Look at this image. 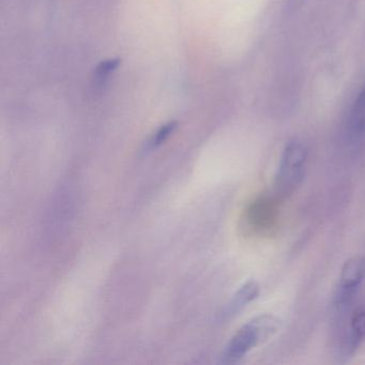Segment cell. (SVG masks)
<instances>
[{
  "label": "cell",
  "instance_id": "6da1fadb",
  "mask_svg": "<svg viewBox=\"0 0 365 365\" xmlns=\"http://www.w3.org/2000/svg\"><path fill=\"white\" fill-rule=\"evenodd\" d=\"M282 322L270 314L257 316L241 327L226 346L222 361L234 364L242 360L253 348L268 341L281 329Z\"/></svg>",
  "mask_w": 365,
  "mask_h": 365
},
{
  "label": "cell",
  "instance_id": "7a4b0ae2",
  "mask_svg": "<svg viewBox=\"0 0 365 365\" xmlns=\"http://www.w3.org/2000/svg\"><path fill=\"white\" fill-rule=\"evenodd\" d=\"M307 155V145L301 140H290L284 147L273 182L272 194L279 202L289 197L300 187L304 179Z\"/></svg>",
  "mask_w": 365,
  "mask_h": 365
},
{
  "label": "cell",
  "instance_id": "3957f363",
  "mask_svg": "<svg viewBox=\"0 0 365 365\" xmlns=\"http://www.w3.org/2000/svg\"><path fill=\"white\" fill-rule=\"evenodd\" d=\"M364 277L365 260L362 257L346 260L334 294V307L339 311H344L354 302Z\"/></svg>",
  "mask_w": 365,
  "mask_h": 365
},
{
  "label": "cell",
  "instance_id": "277c9868",
  "mask_svg": "<svg viewBox=\"0 0 365 365\" xmlns=\"http://www.w3.org/2000/svg\"><path fill=\"white\" fill-rule=\"evenodd\" d=\"M279 200L274 195L262 196L252 204L249 210V220L252 225L264 228L270 225L271 221L275 219L277 204Z\"/></svg>",
  "mask_w": 365,
  "mask_h": 365
},
{
  "label": "cell",
  "instance_id": "5b68a950",
  "mask_svg": "<svg viewBox=\"0 0 365 365\" xmlns=\"http://www.w3.org/2000/svg\"><path fill=\"white\" fill-rule=\"evenodd\" d=\"M260 286L257 282L249 281L243 284L238 292L234 294L232 300L227 303L223 312V317L230 318L242 311L247 304L253 302L259 297Z\"/></svg>",
  "mask_w": 365,
  "mask_h": 365
},
{
  "label": "cell",
  "instance_id": "8992f818",
  "mask_svg": "<svg viewBox=\"0 0 365 365\" xmlns=\"http://www.w3.org/2000/svg\"><path fill=\"white\" fill-rule=\"evenodd\" d=\"M365 341V309L354 312L350 320L349 330L344 341L343 352L346 356H351Z\"/></svg>",
  "mask_w": 365,
  "mask_h": 365
},
{
  "label": "cell",
  "instance_id": "52a82bcc",
  "mask_svg": "<svg viewBox=\"0 0 365 365\" xmlns=\"http://www.w3.org/2000/svg\"><path fill=\"white\" fill-rule=\"evenodd\" d=\"M348 133L351 138H359L365 134V86L359 93L350 112Z\"/></svg>",
  "mask_w": 365,
  "mask_h": 365
},
{
  "label": "cell",
  "instance_id": "ba28073f",
  "mask_svg": "<svg viewBox=\"0 0 365 365\" xmlns=\"http://www.w3.org/2000/svg\"><path fill=\"white\" fill-rule=\"evenodd\" d=\"M177 129V123L176 121H170V123H165V125H162L155 134H153V138H151L150 142H149V146L151 148H157L160 145L163 144L173 133H174L175 130Z\"/></svg>",
  "mask_w": 365,
  "mask_h": 365
},
{
  "label": "cell",
  "instance_id": "9c48e42d",
  "mask_svg": "<svg viewBox=\"0 0 365 365\" xmlns=\"http://www.w3.org/2000/svg\"><path fill=\"white\" fill-rule=\"evenodd\" d=\"M119 65H120V61H119V59H108V61H102V63L96 68V80L100 83L108 80L110 74L119 67Z\"/></svg>",
  "mask_w": 365,
  "mask_h": 365
},
{
  "label": "cell",
  "instance_id": "30bf717a",
  "mask_svg": "<svg viewBox=\"0 0 365 365\" xmlns=\"http://www.w3.org/2000/svg\"><path fill=\"white\" fill-rule=\"evenodd\" d=\"M305 1H307V0H290L289 7L292 8V10L297 9V8L301 7Z\"/></svg>",
  "mask_w": 365,
  "mask_h": 365
},
{
  "label": "cell",
  "instance_id": "8fae6325",
  "mask_svg": "<svg viewBox=\"0 0 365 365\" xmlns=\"http://www.w3.org/2000/svg\"><path fill=\"white\" fill-rule=\"evenodd\" d=\"M363 86H365V76H364V83H363Z\"/></svg>",
  "mask_w": 365,
  "mask_h": 365
}]
</instances>
